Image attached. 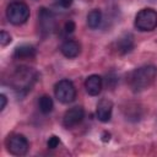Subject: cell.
Segmentation results:
<instances>
[{"label": "cell", "instance_id": "obj_18", "mask_svg": "<svg viewBox=\"0 0 157 157\" xmlns=\"http://www.w3.org/2000/svg\"><path fill=\"white\" fill-rule=\"evenodd\" d=\"M64 29H65L66 33H72V32L75 31V22H74V21H67V22L65 23Z\"/></svg>", "mask_w": 157, "mask_h": 157}, {"label": "cell", "instance_id": "obj_13", "mask_svg": "<svg viewBox=\"0 0 157 157\" xmlns=\"http://www.w3.org/2000/svg\"><path fill=\"white\" fill-rule=\"evenodd\" d=\"M36 55V48L31 44H21L13 52L15 59H31Z\"/></svg>", "mask_w": 157, "mask_h": 157}, {"label": "cell", "instance_id": "obj_15", "mask_svg": "<svg viewBox=\"0 0 157 157\" xmlns=\"http://www.w3.org/2000/svg\"><path fill=\"white\" fill-rule=\"evenodd\" d=\"M38 107H39V110L43 113V114H49L53 108H54V102L52 99V97L44 94L39 98V102H38Z\"/></svg>", "mask_w": 157, "mask_h": 157}, {"label": "cell", "instance_id": "obj_3", "mask_svg": "<svg viewBox=\"0 0 157 157\" xmlns=\"http://www.w3.org/2000/svg\"><path fill=\"white\" fill-rule=\"evenodd\" d=\"M31 11L27 4L22 1H13L6 9V17L10 23L15 26L23 25L29 18Z\"/></svg>", "mask_w": 157, "mask_h": 157}, {"label": "cell", "instance_id": "obj_14", "mask_svg": "<svg viewBox=\"0 0 157 157\" xmlns=\"http://www.w3.org/2000/svg\"><path fill=\"white\" fill-rule=\"evenodd\" d=\"M102 22V12L101 10L98 9H93L88 12L87 15V25L90 28L94 29V28H98L99 25Z\"/></svg>", "mask_w": 157, "mask_h": 157}, {"label": "cell", "instance_id": "obj_5", "mask_svg": "<svg viewBox=\"0 0 157 157\" xmlns=\"http://www.w3.org/2000/svg\"><path fill=\"white\" fill-rule=\"evenodd\" d=\"M54 94L56 97V99L60 103L67 104L75 101L76 98V88L74 86V83L67 80V78H63L60 81H58L54 86Z\"/></svg>", "mask_w": 157, "mask_h": 157}, {"label": "cell", "instance_id": "obj_2", "mask_svg": "<svg viewBox=\"0 0 157 157\" xmlns=\"http://www.w3.org/2000/svg\"><path fill=\"white\" fill-rule=\"evenodd\" d=\"M37 80V72L32 70L31 67L21 66L17 67L16 71L12 74L11 77V85L20 94H26L28 91H31L32 86L34 85Z\"/></svg>", "mask_w": 157, "mask_h": 157}, {"label": "cell", "instance_id": "obj_12", "mask_svg": "<svg viewBox=\"0 0 157 157\" xmlns=\"http://www.w3.org/2000/svg\"><path fill=\"white\" fill-rule=\"evenodd\" d=\"M60 52H61V54H63L65 58L74 59V58H76V56L80 54L81 47H80L78 42L72 40V39H67V40H65V42L60 45Z\"/></svg>", "mask_w": 157, "mask_h": 157}, {"label": "cell", "instance_id": "obj_21", "mask_svg": "<svg viewBox=\"0 0 157 157\" xmlns=\"http://www.w3.org/2000/svg\"><path fill=\"white\" fill-rule=\"evenodd\" d=\"M102 140H103L104 142L109 141V140H110V134H109V132H107V131H105V132H103V134H102Z\"/></svg>", "mask_w": 157, "mask_h": 157}, {"label": "cell", "instance_id": "obj_17", "mask_svg": "<svg viewBox=\"0 0 157 157\" xmlns=\"http://www.w3.org/2000/svg\"><path fill=\"white\" fill-rule=\"evenodd\" d=\"M59 144H60V140H59V137L58 136H55V135H53V136H50L49 137V140L47 141V146H48V148H56L58 146H59Z\"/></svg>", "mask_w": 157, "mask_h": 157}, {"label": "cell", "instance_id": "obj_9", "mask_svg": "<svg viewBox=\"0 0 157 157\" xmlns=\"http://www.w3.org/2000/svg\"><path fill=\"white\" fill-rule=\"evenodd\" d=\"M112 112H113V103H112V101H109L108 98H102L98 102L97 109H96V115H97L98 120L102 121V123L109 121L110 118H112Z\"/></svg>", "mask_w": 157, "mask_h": 157}, {"label": "cell", "instance_id": "obj_7", "mask_svg": "<svg viewBox=\"0 0 157 157\" xmlns=\"http://www.w3.org/2000/svg\"><path fill=\"white\" fill-rule=\"evenodd\" d=\"M83 117H85V110L82 107H80V105L72 107L65 112L64 118H63V124L65 128H72V126L80 124L82 121Z\"/></svg>", "mask_w": 157, "mask_h": 157}, {"label": "cell", "instance_id": "obj_19", "mask_svg": "<svg viewBox=\"0 0 157 157\" xmlns=\"http://www.w3.org/2000/svg\"><path fill=\"white\" fill-rule=\"evenodd\" d=\"M0 101H1L0 110H4V109H5V107H6V104H7V98H6V96H5L4 93H1V94H0Z\"/></svg>", "mask_w": 157, "mask_h": 157}, {"label": "cell", "instance_id": "obj_6", "mask_svg": "<svg viewBox=\"0 0 157 157\" xmlns=\"http://www.w3.org/2000/svg\"><path fill=\"white\" fill-rule=\"evenodd\" d=\"M6 146H7V150L11 155L23 156L28 152L29 142H28L26 136H23L21 134H13V135L9 136V139L6 141Z\"/></svg>", "mask_w": 157, "mask_h": 157}, {"label": "cell", "instance_id": "obj_10", "mask_svg": "<svg viewBox=\"0 0 157 157\" xmlns=\"http://www.w3.org/2000/svg\"><path fill=\"white\" fill-rule=\"evenodd\" d=\"M103 87V78L99 75H90L85 81V88L86 92L90 96H98Z\"/></svg>", "mask_w": 157, "mask_h": 157}, {"label": "cell", "instance_id": "obj_8", "mask_svg": "<svg viewBox=\"0 0 157 157\" xmlns=\"http://www.w3.org/2000/svg\"><path fill=\"white\" fill-rule=\"evenodd\" d=\"M38 18H39V26L42 32L44 33H50L55 28V17L52 11H49L45 7H42L38 12Z\"/></svg>", "mask_w": 157, "mask_h": 157}, {"label": "cell", "instance_id": "obj_16", "mask_svg": "<svg viewBox=\"0 0 157 157\" xmlns=\"http://www.w3.org/2000/svg\"><path fill=\"white\" fill-rule=\"evenodd\" d=\"M11 36H10V33H7L6 31H1L0 32V44H1V47H6L7 44H10L11 43Z\"/></svg>", "mask_w": 157, "mask_h": 157}, {"label": "cell", "instance_id": "obj_1", "mask_svg": "<svg viewBox=\"0 0 157 157\" xmlns=\"http://www.w3.org/2000/svg\"><path fill=\"white\" fill-rule=\"evenodd\" d=\"M156 77L157 67L155 65H144L131 72L129 83L134 92H142L153 83Z\"/></svg>", "mask_w": 157, "mask_h": 157}, {"label": "cell", "instance_id": "obj_11", "mask_svg": "<svg viewBox=\"0 0 157 157\" xmlns=\"http://www.w3.org/2000/svg\"><path fill=\"white\" fill-rule=\"evenodd\" d=\"M115 45H117V50H118L119 54L124 55V54L130 53L134 49V37H132V34H130V33L121 34L118 38Z\"/></svg>", "mask_w": 157, "mask_h": 157}, {"label": "cell", "instance_id": "obj_4", "mask_svg": "<svg viewBox=\"0 0 157 157\" xmlns=\"http://www.w3.org/2000/svg\"><path fill=\"white\" fill-rule=\"evenodd\" d=\"M134 26L141 32H150L157 27V11L151 7L140 10L135 16Z\"/></svg>", "mask_w": 157, "mask_h": 157}, {"label": "cell", "instance_id": "obj_20", "mask_svg": "<svg viewBox=\"0 0 157 157\" xmlns=\"http://www.w3.org/2000/svg\"><path fill=\"white\" fill-rule=\"evenodd\" d=\"M58 2L61 7H69L72 4V0H58Z\"/></svg>", "mask_w": 157, "mask_h": 157}]
</instances>
